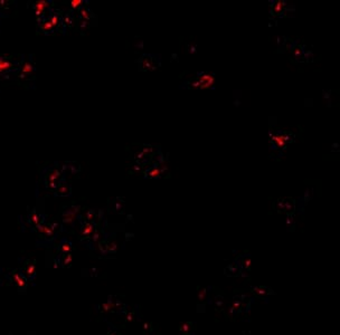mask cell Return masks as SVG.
<instances>
[{
	"label": "cell",
	"mask_w": 340,
	"mask_h": 335,
	"mask_svg": "<svg viewBox=\"0 0 340 335\" xmlns=\"http://www.w3.org/2000/svg\"><path fill=\"white\" fill-rule=\"evenodd\" d=\"M21 57L0 54V80H6L13 73H18L22 64Z\"/></svg>",
	"instance_id": "6da1fadb"
},
{
	"label": "cell",
	"mask_w": 340,
	"mask_h": 335,
	"mask_svg": "<svg viewBox=\"0 0 340 335\" xmlns=\"http://www.w3.org/2000/svg\"><path fill=\"white\" fill-rule=\"evenodd\" d=\"M35 73H36V66H35L34 59L27 58L25 59L24 63L21 64V66L17 74H18V77H19V80L28 82L30 80H34Z\"/></svg>",
	"instance_id": "7a4b0ae2"
},
{
	"label": "cell",
	"mask_w": 340,
	"mask_h": 335,
	"mask_svg": "<svg viewBox=\"0 0 340 335\" xmlns=\"http://www.w3.org/2000/svg\"><path fill=\"white\" fill-rule=\"evenodd\" d=\"M63 180V172L58 169H49L45 174V185L49 189L55 190L59 185V182Z\"/></svg>",
	"instance_id": "3957f363"
},
{
	"label": "cell",
	"mask_w": 340,
	"mask_h": 335,
	"mask_svg": "<svg viewBox=\"0 0 340 335\" xmlns=\"http://www.w3.org/2000/svg\"><path fill=\"white\" fill-rule=\"evenodd\" d=\"M20 273L24 275L26 279L28 278V279H30V281H33V279L36 277V263H35V260L26 259L24 265H22Z\"/></svg>",
	"instance_id": "277c9868"
},
{
	"label": "cell",
	"mask_w": 340,
	"mask_h": 335,
	"mask_svg": "<svg viewBox=\"0 0 340 335\" xmlns=\"http://www.w3.org/2000/svg\"><path fill=\"white\" fill-rule=\"evenodd\" d=\"M9 281H10L12 285L20 288V290H24V288L27 286V283H26L27 279L25 278L24 275H22L20 272H17V270H13V272L9 275Z\"/></svg>",
	"instance_id": "5b68a950"
},
{
	"label": "cell",
	"mask_w": 340,
	"mask_h": 335,
	"mask_svg": "<svg viewBox=\"0 0 340 335\" xmlns=\"http://www.w3.org/2000/svg\"><path fill=\"white\" fill-rule=\"evenodd\" d=\"M55 195L58 197H67L71 195V187L64 179L59 182V185L55 189Z\"/></svg>",
	"instance_id": "8992f818"
},
{
	"label": "cell",
	"mask_w": 340,
	"mask_h": 335,
	"mask_svg": "<svg viewBox=\"0 0 340 335\" xmlns=\"http://www.w3.org/2000/svg\"><path fill=\"white\" fill-rule=\"evenodd\" d=\"M43 218H44L43 215H39L38 213H36V211H34V213H31L29 215V217H28L29 224L33 228H38L40 224L44 223V219Z\"/></svg>",
	"instance_id": "52a82bcc"
},
{
	"label": "cell",
	"mask_w": 340,
	"mask_h": 335,
	"mask_svg": "<svg viewBox=\"0 0 340 335\" xmlns=\"http://www.w3.org/2000/svg\"><path fill=\"white\" fill-rule=\"evenodd\" d=\"M38 228H39L40 233H42L43 237L46 238V239H52L53 236L55 235L54 227L50 226V224H44L43 223Z\"/></svg>",
	"instance_id": "ba28073f"
},
{
	"label": "cell",
	"mask_w": 340,
	"mask_h": 335,
	"mask_svg": "<svg viewBox=\"0 0 340 335\" xmlns=\"http://www.w3.org/2000/svg\"><path fill=\"white\" fill-rule=\"evenodd\" d=\"M38 26H39V29L42 33L46 34V35H50V34H53L55 33V28L52 26V24H50L49 20H48V18L47 19H45L43 21H40L38 22Z\"/></svg>",
	"instance_id": "9c48e42d"
},
{
	"label": "cell",
	"mask_w": 340,
	"mask_h": 335,
	"mask_svg": "<svg viewBox=\"0 0 340 335\" xmlns=\"http://www.w3.org/2000/svg\"><path fill=\"white\" fill-rule=\"evenodd\" d=\"M70 249H71L70 242H68L67 240H63L62 244H61V251L63 252L64 255H65V254H68V252H70Z\"/></svg>",
	"instance_id": "30bf717a"
},
{
	"label": "cell",
	"mask_w": 340,
	"mask_h": 335,
	"mask_svg": "<svg viewBox=\"0 0 340 335\" xmlns=\"http://www.w3.org/2000/svg\"><path fill=\"white\" fill-rule=\"evenodd\" d=\"M80 3H83V1H81V0H76V1H72V2H71L72 8H73V9H76V8L81 7L82 4H80Z\"/></svg>",
	"instance_id": "8fae6325"
},
{
	"label": "cell",
	"mask_w": 340,
	"mask_h": 335,
	"mask_svg": "<svg viewBox=\"0 0 340 335\" xmlns=\"http://www.w3.org/2000/svg\"><path fill=\"white\" fill-rule=\"evenodd\" d=\"M109 335H117V334H109Z\"/></svg>",
	"instance_id": "7c38bea8"
}]
</instances>
